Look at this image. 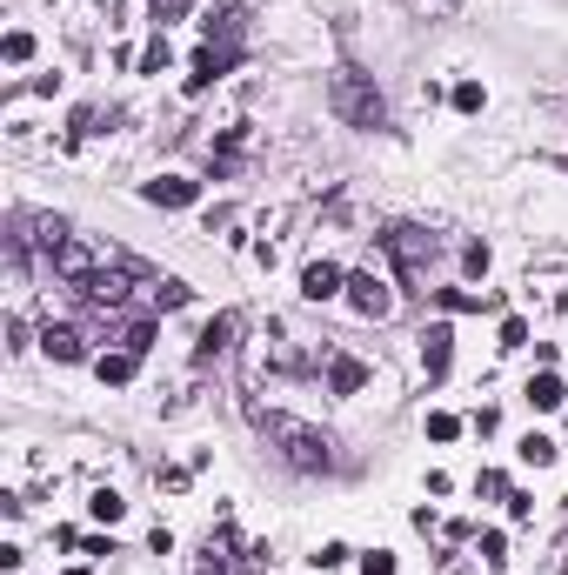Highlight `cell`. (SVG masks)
I'll use <instances>...</instances> for the list:
<instances>
[{"instance_id":"cell-29","label":"cell","mask_w":568,"mask_h":575,"mask_svg":"<svg viewBox=\"0 0 568 575\" xmlns=\"http://www.w3.org/2000/svg\"><path fill=\"white\" fill-rule=\"evenodd\" d=\"M502 348H528V321H522V315L502 321Z\"/></svg>"},{"instance_id":"cell-7","label":"cell","mask_w":568,"mask_h":575,"mask_svg":"<svg viewBox=\"0 0 568 575\" xmlns=\"http://www.w3.org/2000/svg\"><path fill=\"white\" fill-rule=\"evenodd\" d=\"M201 33H208V47H228V54H241L248 14H241V7H214V14H201Z\"/></svg>"},{"instance_id":"cell-16","label":"cell","mask_w":568,"mask_h":575,"mask_svg":"<svg viewBox=\"0 0 568 575\" xmlns=\"http://www.w3.org/2000/svg\"><path fill=\"white\" fill-rule=\"evenodd\" d=\"M328 388H335V395H355V388H368V362H355V354H335V362H328Z\"/></svg>"},{"instance_id":"cell-8","label":"cell","mask_w":568,"mask_h":575,"mask_svg":"<svg viewBox=\"0 0 568 575\" xmlns=\"http://www.w3.org/2000/svg\"><path fill=\"white\" fill-rule=\"evenodd\" d=\"M234 61H241V54H228V47H201L194 67H187V94H208L221 74H234Z\"/></svg>"},{"instance_id":"cell-11","label":"cell","mask_w":568,"mask_h":575,"mask_svg":"<svg viewBox=\"0 0 568 575\" xmlns=\"http://www.w3.org/2000/svg\"><path fill=\"white\" fill-rule=\"evenodd\" d=\"M141 194L154 201V208H194V201H201V181H187V174H161V181H147Z\"/></svg>"},{"instance_id":"cell-32","label":"cell","mask_w":568,"mask_h":575,"mask_svg":"<svg viewBox=\"0 0 568 575\" xmlns=\"http://www.w3.org/2000/svg\"><path fill=\"white\" fill-rule=\"evenodd\" d=\"M361 575H394V555H388V549H374V555H361Z\"/></svg>"},{"instance_id":"cell-23","label":"cell","mask_w":568,"mask_h":575,"mask_svg":"<svg viewBox=\"0 0 568 575\" xmlns=\"http://www.w3.org/2000/svg\"><path fill=\"white\" fill-rule=\"evenodd\" d=\"M88 509H94L100 522H120V515H128V502H120L114 488H94V502H88Z\"/></svg>"},{"instance_id":"cell-18","label":"cell","mask_w":568,"mask_h":575,"mask_svg":"<svg viewBox=\"0 0 568 575\" xmlns=\"http://www.w3.org/2000/svg\"><path fill=\"white\" fill-rule=\"evenodd\" d=\"M41 348L54 354V362H80V354H88V348H80V335H74V328H47V335H41Z\"/></svg>"},{"instance_id":"cell-14","label":"cell","mask_w":568,"mask_h":575,"mask_svg":"<svg viewBox=\"0 0 568 575\" xmlns=\"http://www.w3.org/2000/svg\"><path fill=\"white\" fill-rule=\"evenodd\" d=\"M522 395H528V409H542V415H548V409H562V401H568V388H562V375H555V368H542V375L528 382Z\"/></svg>"},{"instance_id":"cell-15","label":"cell","mask_w":568,"mask_h":575,"mask_svg":"<svg viewBox=\"0 0 568 575\" xmlns=\"http://www.w3.org/2000/svg\"><path fill=\"white\" fill-rule=\"evenodd\" d=\"M234 342V315H214L208 328H201V342H194V362H214V354H228Z\"/></svg>"},{"instance_id":"cell-3","label":"cell","mask_w":568,"mask_h":575,"mask_svg":"<svg viewBox=\"0 0 568 575\" xmlns=\"http://www.w3.org/2000/svg\"><path fill=\"white\" fill-rule=\"evenodd\" d=\"M382 248L394 255V268H402V281H428V261H435V234L428 228H408V222H394L388 234H382Z\"/></svg>"},{"instance_id":"cell-5","label":"cell","mask_w":568,"mask_h":575,"mask_svg":"<svg viewBox=\"0 0 568 575\" xmlns=\"http://www.w3.org/2000/svg\"><path fill=\"white\" fill-rule=\"evenodd\" d=\"M348 308H355L361 321H382V315L394 308L388 281H382V275H348Z\"/></svg>"},{"instance_id":"cell-1","label":"cell","mask_w":568,"mask_h":575,"mask_svg":"<svg viewBox=\"0 0 568 575\" xmlns=\"http://www.w3.org/2000/svg\"><path fill=\"white\" fill-rule=\"evenodd\" d=\"M254 429H261V442L281 455L288 468H301V476H328V468L341 462V455H335V435H328V429H315V421H301V415L254 409Z\"/></svg>"},{"instance_id":"cell-10","label":"cell","mask_w":568,"mask_h":575,"mask_svg":"<svg viewBox=\"0 0 568 575\" xmlns=\"http://www.w3.org/2000/svg\"><path fill=\"white\" fill-rule=\"evenodd\" d=\"M301 295L308 301H335V295H348V275H341L335 261H308L301 268Z\"/></svg>"},{"instance_id":"cell-24","label":"cell","mask_w":568,"mask_h":575,"mask_svg":"<svg viewBox=\"0 0 568 575\" xmlns=\"http://www.w3.org/2000/svg\"><path fill=\"white\" fill-rule=\"evenodd\" d=\"M194 7V0H147V14H154V27L167 33V21H181V14Z\"/></svg>"},{"instance_id":"cell-33","label":"cell","mask_w":568,"mask_h":575,"mask_svg":"<svg viewBox=\"0 0 568 575\" xmlns=\"http://www.w3.org/2000/svg\"><path fill=\"white\" fill-rule=\"evenodd\" d=\"M562 167H568V155H562Z\"/></svg>"},{"instance_id":"cell-2","label":"cell","mask_w":568,"mask_h":575,"mask_svg":"<svg viewBox=\"0 0 568 575\" xmlns=\"http://www.w3.org/2000/svg\"><path fill=\"white\" fill-rule=\"evenodd\" d=\"M328 108H335L348 127H361V134H382V127H388V100L374 94V80L355 74V67H341V74L328 80Z\"/></svg>"},{"instance_id":"cell-30","label":"cell","mask_w":568,"mask_h":575,"mask_svg":"<svg viewBox=\"0 0 568 575\" xmlns=\"http://www.w3.org/2000/svg\"><path fill=\"white\" fill-rule=\"evenodd\" d=\"M428 435H435V442H455L461 421H455V415H428Z\"/></svg>"},{"instance_id":"cell-19","label":"cell","mask_w":568,"mask_h":575,"mask_svg":"<svg viewBox=\"0 0 568 575\" xmlns=\"http://www.w3.org/2000/svg\"><path fill=\"white\" fill-rule=\"evenodd\" d=\"M167 67H175V47H167V33H154L141 54V74H167Z\"/></svg>"},{"instance_id":"cell-20","label":"cell","mask_w":568,"mask_h":575,"mask_svg":"<svg viewBox=\"0 0 568 575\" xmlns=\"http://www.w3.org/2000/svg\"><path fill=\"white\" fill-rule=\"evenodd\" d=\"M147 301L167 315V308H181V301H187V288H181V281H147Z\"/></svg>"},{"instance_id":"cell-12","label":"cell","mask_w":568,"mask_h":575,"mask_svg":"<svg viewBox=\"0 0 568 575\" xmlns=\"http://www.w3.org/2000/svg\"><path fill=\"white\" fill-rule=\"evenodd\" d=\"M94 268H100V255H94L88 241H74V234H67V241L54 248V275H61V281H88Z\"/></svg>"},{"instance_id":"cell-28","label":"cell","mask_w":568,"mask_h":575,"mask_svg":"<svg viewBox=\"0 0 568 575\" xmlns=\"http://www.w3.org/2000/svg\"><path fill=\"white\" fill-rule=\"evenodd\" d=\"M120 348H134V354H147L154 348V321H134L128 335H120Z\"/></svg>"},{"instance_id":"cell-31","label":"cell","mask_w":568,"mask_h":575,"mask_svg":"<svg viewBox=\"0 0 568 575\" xmlns=\"http://www.w3.org/2000/svg\"><path fill=\"white\" fill-rule=\"evenodd\" d=\"M348 562V542H321V555H315V569H341Z\"/></svg>"},{"instance_id":"cell-27","label":"cell","mask_w":568,"mask_h":575,"mask_svg":"<svg viewBox=\"0 0 568 575\" xmlns=\"http://www.w3.org/2000/svg\"><path fill=\"white\" fill-rule=\"evenodd\" d=\"M461 268H469V275L481 281V275H488V241H469V248H461Z\"/></svg>"},{"instance_id":"cell-13","label":"cell","mask_w":568,"mask_h":575,"mask_svg":"<svg viewBox=\"0 0 568 575\" xmlns=\"http://www.w3.org/2000/svg\"><path fill=\"white\" fill-rule=\"evenodd\" d=\"M134 368H141V354H134V348H114V354H100V362H94V375L108 382V388H128Z\"/></svg>"},{"instance_id":"cell-21","label":"cell","mask_w":568,"mask_h":575,"mask_svg":"<svg viewBox=\"0 0 568 575\" xmlns=\"http://www.w3.org/2000/svg\"><path fill=\"white\" fill-rule=\"evenodd\" d=\"M0 54H7V67H21V61H33V33H27V27H14L7 41H0Z\"/></svg>"},{"instance_id":"cell-25","label":"cell","mask_w":568,"mask_h":575,"mask_svg":"<svg viewBox=\"0 0 568 575\" xmlns=\"http://www.w3.org/2000/svg\"><path fill=\"white\" fill-rule=\"evenodd\" d=\"M481 562H488V569H502V562H508V535H502V529L481 535Z\"/></svg>"},{"instance_id":"cell-17","label":"cell","mask_w":568,"mask_h":575,"mask_svg":"<svg viewBox=\"0 0 568 575\" xmlns=\"http://www.w3.org/2000/svg\"><path fill=\"white\" fill-rule=\"evenodd\" d=\"M428 295H435L449 315H481V308H495V295H475V288H428Z\"/></svg>"},{"instance_id":"cell-4","label":"cell","mask_w":568,"mask_h":575,"mask_svg":"<svg viewBox=\"0 0 568 575\" xmlns=\"http://www.w3.org/2000/svg\"><path fill=\"white\" fill-rule=\"evenodd\" d=\"M74 288H80V301H88V308H120V301L141 288V275H134V268H108V261H100L94 275L74 281Z\"/></svg>"},{"instance_id":"cell-22","label":"cell","mask_w":568,"mask_h":575,"mask_svg":"<svg viewBox=\"0 0 568 575\" xmlns=\"http://www.w3.org/2000/svg\"><path fill=\"white\" fill-rule=\"evenodd\" d=\"M455 108L461 114H481V108H488V88H481V80H461V88H455Z\"/></svg>"},{"instance_id":"cell-9","label":"cell","mask_w":568,"mask_h":575,"mask_svg":"<svg viewBox=\"0 0 568 575\" xmlns=\"http://www.w3.org/2000/svg\"><path fill=\"white\" fill-rule=\"evenodd\" d=\"M449 362H455V328H449V321H435V328L421 335V368H428V382L449 375Z\"/></svg>"},{"instance_id":"cell-26","label":"cell","mask_w":568,"mask_h":575,"mask_svg":"<svg viewBox=\"0 0 568 575\" xmlns=\"http://www.w3.org/2000/svg\"><path fill=\"white\" fill-rule=\"evenodd\" d=\"M522 462L548 468V462H555V442H548V435H528V442H522Z\"/></svg>"},{"instance_id":"cell-6","label":"cell","mask_w":568,"mask_h":575,"mask_svg":"<svg viewBox=\"0 0 568 575\" xmlns=\"http://www.w3.org/2000/svg\"><path fill=\"white\" fill-rule=\"evenodd\" d=\"M234 562H241V542H234V522H221V529L208 535V542H201V562H194V569H201V575H241Z\"/></svg>"}]
</instances>
